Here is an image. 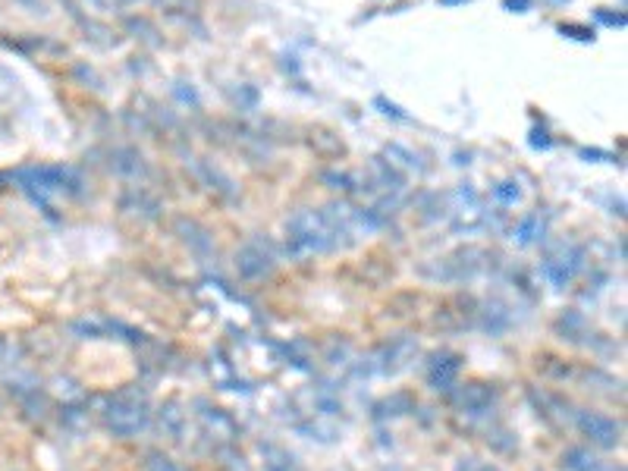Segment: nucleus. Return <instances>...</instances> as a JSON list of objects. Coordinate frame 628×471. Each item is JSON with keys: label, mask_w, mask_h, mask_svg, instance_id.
Wrapping results in <instances>:
<instances>
[{"label": "nucleus", "mask_w": 628, "mask_h": 471, "mask_svg": "<svg viewBox=\"0 0 628 471\" xmlns=\"http://www.w3.org/2000/svg\"><path fill=\"white\" fill-rule=\"evenodd\" d=\"M66 179H70V170L63 167H29L16 174V183H23V189L38 192V195H44V192H63Z\"/></svg>", "instance_id": "obj_1"}, {"label": "nucleus", "mask_w": 628, "mask_h": 471, "mask_svg": "<svg viewBox=\"0 0 628 471\" xmlns=\"http://www.w3.org/2000/svg\"><path fill=\"white\" fill-rule=\"evenodd\" d=\"M493 195H497L500 202H515V198H519V189H515V183H500Z\"/></svg>", "instance_id": "obj_2"}, {"label": "nucleus", "mask_w": 628, "mask_h": 471, "mask_svg": "<svg viewBox=\"0 0 628 471\" xmlns=\"http://www.w3.org/2000/svg\"><path fill=\"white\" fill-rule=\"evenodd\" d=\"M509 10H515L519 6V13H525V6H531V0H506Z\"/></svg>", "instance_id": "obj_3"}]
</instances>
